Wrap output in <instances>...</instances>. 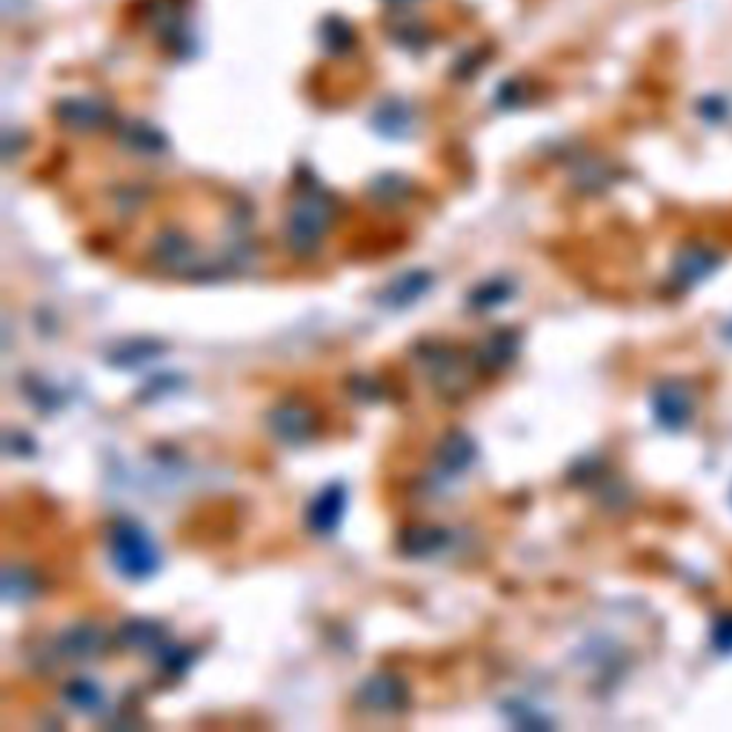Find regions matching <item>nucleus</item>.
Returning <instances> with one entry per match:
<instances>
[{
	"mask_svg": "<svg viewBox=\"0 0 732 732\" xmlns=\"http://www.w3.org/2000/svg\"><path fill=\"white\" fill-rule=\"evenodd\" d=\"M109 564L127 581H147L160 570V550L152 535L132 518H120L109 526Z\"/></svg>",
	"mask_w": 732,
	"mask_h": 732,
	"instance_id": "f257e3e1",
	"label": "nucleus"
},
{
	"mask_svg": "<svg viewBox=\"0 0 732 732\" xmlns=\"http://www.w3.org/2000/svg\"><path fill=\"white\" fill-rule=\"evenodd\" d=\"M335 220L333 200L324 192H307L295 200V207L287 215L284 238L287 247L295 255H313L320 247V240L327 238L329 227Z\"/></svg>",
	"mask_w": 732,
	"mask_h": 732,
	"instance_id": "f03ea898",
	"label": "nucleus"
},
{
	"mask_svg": "<svg viewBox=\"0 0 732 732\" xmlns=\"http://www.w3.org/2000/svg\"><path fill=\"white\" fill-rule=\"evenodd\" d=\"M355 704L360 713L398 715L409 704V686L395 673H375L355 690Z\"/></svg>",
	"mask_w": 732,
	"mask_h": 732,
	"instance_id": "7ed1b4c3",
	"label": "nucleus"
},
{
	"mask_svg": "<svg viewBox=\"0 0 732 732\" xmlns=\"http://www.w3.org/2000/svg\"><path fill=\"white\" fill-rule=\"evenodd\" d=\"M269 433L275 435V441L287 446H304L315 438L318 433V415L309 404L298 398H287L275 404L267 415Z\"/></svg>",
	"mask_w": 732,
	"mask_h": 732,
	"instance_id": "20e7f679",
	"label": "nucleus"
},
{
	"mask_svg": "<svg viewBox=\"0 0 732 732\" xmlns=\"http://www.w3.org/2000/svg\"><path fill=\"white\" fill-rule=\"evenodd\" d=\"M109 635L100 624L92 621H80V624L67 626L63 633L55 639V655L63 661H95L109 650Z\"/></svg>",
	"mask_w": 732,
	"mask_h": 732,
	"instance_id": "39448f33",
	"label": "nucleus"
},
{
	"mask_svg": "<svg viewBox=\"0 0 732 732\" xmlns=\"http://www.w3.org/2000/svg\"><path fill=\"white\" fill-rule=\"evenodd\" d=\"M347 501H349V489L347 484H340V481H333L309 501L307 506V530L318 538H329V535L338 533L340 518L347 513Z\"/></svg>",
	"mask_w": 732,
	"mask_h": 732,
	"instance_id": "423d86ee",
	"label": "nucleus"
},
{
	"mask_svg": "<svg viewBox=\"0 0 732 732\" xmlns=\"http://www.w3.org/2000/svg\"><path fill=\"white\" fill-rule=\"evenodd\" d=\"M418 360L424 366V373L438 386V393L458 395L466 386V366L455 349L429 344V347L418 349Z\"/></svg>",
	"mask_w": 732,
	"mask_h": 732,
	"instance_id": "0eeeda50",
	"label": "nucleus"
},
{
	"mask_svg": "<svg viewBox=\"0 0 732 732\" xmlns=\"http://www.w3.org/2000/svg\"><path fill=\"white\" fill-rule=\"evenodd\" d=\"M653 413L664 429H681L693 418V395L679 380H666L655 389Z\"/></svg>",
	"mask_w": 732,
	"mask_h": 732,
	"instance_id": "6e6552de",
	"label": "nucleus"
},
{
	"mask_svg": "<svg viewBox=\"0 0 732 732\" xmlns=\"http://www.w3.org/2000/svg\"><path fill=\"white\" fill-rule=\"evenodd\" d=\"M167 624L152 619H127L115 630V644L129 653H158L167 644Z\"/></svg>",
	"mask_w": 732,
	"mask_h": 732,
	"instance_id": "1a4fd4ad",
	"label": "nucleus"
},
{
	"mask_svg": "<svg viewBox=\"0 0 732 732\" xmlns=\"http://www.w3.org/2000/svg\"><path fill=\"white\" fill-rule=\"evenodd\" d=\"M152 258L160 269L178 275H192L198 269V255L192 249V240L184 233H164L158 235L152 247Z\"/></svg>",
	"mask_w": 732,
	"mask_h": 732,
	"instance_id": "9d476101",
	"label": "nucleus"
},
{
	"mask_svg": "<svg viewBox=\"0 0 732 732\" xmlns=\"http://www.w3.org/2000/svg\"><path fill=\"white\" fill-rule=\"evenodd\" d=\"M429 287H433V273H426V269H406V273H400L398 278H393L380 289L378 304L386 309H406L413 307L415 300Z\"/></svg>",
	"mask_w": 732,
	"mask_h": 732,
	"instance_id": "9b49d317",
	"label": "nucleus"
},
{
	"mask_svg": "<svg viewBox=\"0 0 732 732\" xmlns=\"http://www.w3.org/2000/svg\"><path fill=\"white\" fill-rule=\"evenodd\" d=\"M475 458H478V446H475V441L469 438V435L461 433V429L446 433L444 438L438 441V446H435V464H438L446 475L466 473V469L475 464Z\"/></svg>",
	"mask_w": 732,
	"mask_h": 732,
	"instance_id": "f8f14e48",
	"label": "nucleus"
},
{
	"mask_svg": "<svg viewBox=\"0 0 732 732\" xmlns=\"http://www.w3.org/2000/svg\"><path fill=\"white\" fill-rule=\"evenodd\" d=\"M449 541H453V535L444 526L418 524L400 533L398 550L406 558H433V555H438L441 550L449 546Z\"/></svg>",
	"mask_w": 732,
	"mask_h": 732,
	"instance_id": "ddd939ff",
	"label": "nucleus"
},
{
	"mask_svg": "<svg viewBox=\"0 0 732 732\" xmlns=\"http://www.w3.org/2000/svg\"><path fill=\"white\" fill-rule=\"evenodd\" d=\"M521 349V335L515 329H495L475 353V366L484 373H501L513 364Z\"/></svg>",
	"mask_w": 732,
	"mask_h": 732,
	"instance_id": "4468645a",
	"label": "nucleus"
},
{
	"mask_svg": "<svg viewBox=\"0 0 732 732\" xmlns=\"http://www.w3.org/2000/svg\"><path fill=\"white\" fill-rule=\"evenodd\" d=\"M164 353H167V347H164L160 340H123V344H118V347L107 355V360L120 366V369H135V366L152 364V360L160 358Z\"/></svg>",
	"mask_w": 732,
	"mask_h": 732,
	"instance_id": "2eb2a0df",
	"label": "nucleus"
},
{
	"mask_svg": "<svg viewBox=\"0 0 732 732\" xmlns=\"http://www.w3.org/2000/svg\"><path fill=\"white\" fill-rule=\"evenodd\" d=\"M719 258L713 253H706V249H686V253L679 255L675 260V280H679L681 287H693L699 284L701 278L713 273Z\"/></svg>",
	"mask_w": 732,
	"mask_h": 732,
	"instance_id": "dca6fc26",
	"label": "nucleus"
},
{
	"mask_svg": "<svg viewBox=\"0 0 732 732\" xmlns=\"http://www.w3.org/2000/svg\"><path fill=\"white\" fill-rule=\"evenodd\" d=\"M195 659H198V650H195V646L172 644V641H167V644L160 646L158 653H155L158 670L164 675H169V679H180V675H187L189 666L195 664Z\"/></svg>",
	"mask_w": 732,
	"mask_h": 732,
	"instance_id": "f3484780",
	"label": "nucleus"
},
{
	"mask_svg": "<svg viewBox=\"0 0 732 732\" xmlns=\"http://www.w3.org/2000/svg\"><path fill=\"white\" fill-rule=\"evenodd\" d=\"M63 701L78 713H95L103 704V690L92 679H72L63 686Z\"/></svg>",
	"mask_w": 732,
	"mask_h": 732,
	"instance_id": "a211bd4d",
	"label": "nucleus"
},
{
	"mask_svg": "<svg viewBox=\"0 0 732 732\" xmlns=\"http://www.w3.org/2000/svg\"><path fill=\"white\" fill-rule=\"evenodd\" d=\"M40 593V581L32 570L27 566H7V573H3V595L7 601H32L34 595Z\"/></svg>",
	"mask_w": 732,
	"mask_h": 732,
	"instance_id": "6ab92c4d",
	"label": "nucleus"
},
{
	"mask_svg": "<svg viewBox=\"0 0 732 732\" xmlns=\"http://www.w3.org/2000/svg\"><path fill=\"white\" fill-rule=\"evenodd\" d=\"M513 293H515L513 280L493 278V280H486V284H481V287H475L473 293H469V307H473V309H495V307H501V304H506V300L513 298Z\"/></svg>",
	"mask_w": 732,
	"mask_h": 732,
	"instance_id": "aec40b11",
	"label": "nucleus"
},
{
	"mask_svg": "<svg viewBox=\"0 0 732 732\" xmlns=\"http://www.w3.org/2000/svg\"><path fill=\"white\" fill-rule=\"evenodd\" d=\"M501 713L513 721L515 726H521V730H546V726H553V721L541 715L533 704H526V701L518 699L504 701V704H501Z\"/></svg>",
	"mask_w": 732,
	"mask_h": 732,
	"instance_id": "412c9836",
	"label": "nucleus"
},
{
	"mask_svg": "<svg viewBox=\"0 0 732 732\" xmlns=\"http://www.w3.org/2000/svg\"><path fill=\"white\" fill-rule=\"evenodd\" d=\"M27 395H29V400L38 406L40 413H52V409H58V406H60V395L55 393L52 386L43 384V380H38V384H34V389H27Z\"/></svg>",
	"mask_w": 732,
	"mask_h": 732,
	"instance_id": "4be33fe9",
	"label": "nucleus"
},
{
	"mask_svg": "<svg viewBox=\"0 0 732 732\" xmlns=\"http://www.w3.org/2000/svg\"><path fill=\"white\" fill-rule=\"evenodd\" d=\"M7 453L14 455V458H27V455H34V441L29 438L27 433H9Z\"/></svg>",
	"mask_w": 732,
	"mask_h": 732,
	"instance_id": "5701e85b",
	"label": "nucleus"
},
{
	"mask_svg": "<svg viewBox=\"0 0 732 732\" xmlns=\"http://www.w3.org/2000/svg\"><path fill=\"white\" fill-rule=\"evenodd\" d=\"M715 646L724 650V653L732 650V619L719 621V626H715Z\"/></svg>",
	"mask_w": 732,
	"mask_h": 732,
	"instance_id": "b1692460",
	"label": "nucleus"
}]
</instances>
